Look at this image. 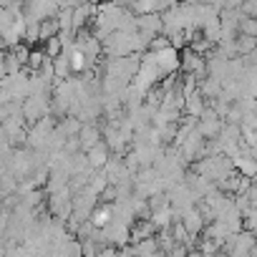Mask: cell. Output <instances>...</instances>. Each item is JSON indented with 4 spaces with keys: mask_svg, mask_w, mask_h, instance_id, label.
<instances>
[{
    "mask_svg": "<svg viewBox=\"0 0 257 257\" xmlns=\"http://www.w3.org/2000/svg\"><path fill=\"white\" fill-rule=\"evenodd\" d=\"M254 247H257V232H252V229L244 227V229L234 232V234L224 242L222 252H229V254H252Z\"/></svg>",
    "mask_w": 257,
    "mask_h": 257,
    "instance_id": "1",
    "label": "cell"
},
{
    "mask_svg": "<svg viewBox=\"0 0 257 257\" xmlns=\"http://www.w3.org/2000/svg\"><path fill=\"white\" fill-rule=\"evenodd\" d=\"M111 157H113V152H111V147H108L103 139H101L96 147H91V149H88V162H91V167H93V169H103V167H106V162H108Z\"/></svg>",
    "mask_w": 257,
    "mask_h": 257,
    "instance_id": "4",
    "label": "cell"
},
{
    "mask_svg": "<svg viewBox=\"0 0 257 257\" xmlns=\"http://www.w3.org/2000/svg\"><path fill=\"white\" fill-rule=\"evenodd\" d=\"M43 51H46V56L48 58H56V56H61L66 48H63V41H61V36H51L48 41H43Z\"/></svg>",
    "mask_w": 257,
    "mask_h": 257,
    "instance_id": "6",
    "label": "cell"
},
{
    "mask_svg": "<svg viewBox=\"0 0 257 257\" xmlns=\"http://www.w3.org/2000/svg\"><path fill=\"white\" fill-rule=\"evenodd\" d=\"M23 0H0V8H11V6H21Z\"/></svg>",
    "mask_w": 257,
    "mask_h": 257,
    "instance_id": "9",
    "label": "cell"
},
{
    "mask_svg": "<svg viewBox=\"0 0 257 257\" xmlns=\"http://www.w3.org/2000/svg\"><path fill=\"white\" fill-rule=\"evenodd\" d=\"M242 13H244V11H242ZM239 33L257 36V18H252V16H242V18H239Z\"/></svg>",
    "mask_w": 257,
    "mask_h": 257,
    "instance_id": "7",
    "label": "cell"
},
{
    "mask_svg": "<svg viewBox=\"0 0 257 257\" xmlns=\"http://www.w3.org/2000/svg\"><path fill=\"white\" fill-rule=\"evenodd\" d=\"M237 51H239V56H247V53L257 51V36L237 33Z\"/></svg>",
    "mask_w": 257,
    "mask_h": 257,
    "instance_id": "5",
    "label": "cell"
},
{
    "mask_svg": "<svg viewBox=\"0 0 257 257\" xmlns=\"http://www.w3.org/2000/svg\"><path fill=\"white\" fill-rule=\"evenodd\" d=\"M249 154H252V159H254V162H257V142H254V144H252V147H249Z\"/></svg>",
    "mask_w": 257,
    "mask_h": 257,
    "instance_id": "10",
    "label": "cell"
},
{
    "mask_svg": "<svg viewBox=\"0 0 257 257\" xmlns=\"http://www.w3.org/2000/svg\"><path fill=\"white\" fill-rule=\"evenodd\" d=\"M157 224L152 222V217H139L134 219L132 224V234H128V242H142V239H149V237H157Z\"/></svg>",
    "mask_w": 257,
    "mask_h": 257,
    "instance_id": "2",
    "label": "cell"
},
{
    "mask_svg": "<svg viewBox=\"0 0 257 257\" xmlns=\"http://www.w3.org/2000/svg\"><path fill=\"white\" fill-rule=\"evenodd\" d=\"M244 6V0H224V8H232V11H239Z\"/></svg>",
    "mask_w": 257,
    "mask_h": 257,
    "instance_id": "8",
    "label": "cell"
},
{
    "mask_svg": "<svg viewBox=\"0 0 257 257\" xmlns=\"http://www.w3.org/2000/svg\"><path fill=\"white\" fill-rule=\"evenodd\" d=\"M224 116H209V118H199V123H197V128L202 132V137L204 139H217L219 134H222V128H224Z\"/></svg>",
    "mask_w": 257,
    "mask_h": 257,
    "instance_id": "3",
    "label": "cell"
}]
</instances>
